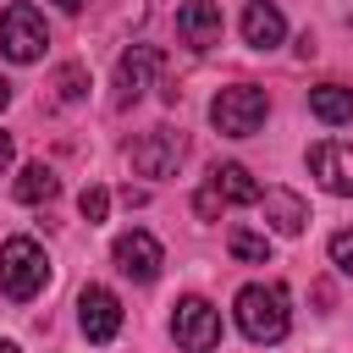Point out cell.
Wrapping results in <instances>:
<instances>
[{
    "label": "cell",
    "mask_w": 353,
    "mask_h": 353,
    "mask_svg": "<svg viewBox=\"0 0 353 353\" xmlns=\"http://www.w3.org/2000/svg\"><path fill=\"white\" fill-rule=\"evenodd\" d=\"M265 110H270V99L254 83H232V88H221L210 99V121H215L221 138H254L265 127Z\"/></svg>",
    "instance_id": "2"
},
{
    "label": "cell",
    "mask_w": 353,
    "mask_h": 353,
    "mask_svg": "<svg viewBox=\"0 0 353 353\" xmlns=\"http://www.w3.org/2000/svg\"><path fill=\"white\" fill-rule=\"evenodd\" d=\"M77 210H83V221H88V226H99V221H105V210H110V193H105V188H83Z\"/></svg>",
    "instance_id": "19"
},
{
    "label": "cell",
    "mask_w": 353,
    "mask_h": 353,
    "mask_svg": "<svg viewBox=\"0 0 353 353\" xmlns=\"http://www.w3.org/2000/svg\"><path fill=\"white\" fill-rule=\"evenodd\" d=\"M132 171L138 176H171L176 165H182V154H188V143H182V132H171V127H154V132H143V138H132Z\"/></svg>",
    "instance_id": "6"
},
{
    "label": "cell",
    "mask_w": 353,
    "mask_h": 353,
    "mask_svg": "<svg viewBox=\"0 0 353 353\" xmlns=\"http://www.w3.org/2000/svg\"><path fill=\"white\" fill-rule=\"evenodd\" d=\"M55 6H61V11H83L88 0H55Z\"/></svg>",
    "instance_id": "24"
},
{
    "label": "cell",
    "mask_w": 353,
    "mask_h": 353,
    "mask_svg": "<svg viewBox=\"0 0 353 353\" xmlns=\"http://www.w3.org/2000/svg\"><path fill=\"white\" fill-rule=\"evenodd\" d=\"M171 331H176V347L182 353H215L221 342V309L210 298H176L171 303Z\"/></svg>",
    "instance_id": "4"
},
{
    "label": "cell",
    "mask_w": 353,
    "mask_h": 353,
    "mask_svg": "<svg viewBox=\"0 0 353 353\" xmlns=\"http://www.w3.org/2000/svg\"><path fill=\"white\" fill-rule=\"evenodd\" d=\"M110 254H116V270L132 276V281H154L160 265H165V254H160V243H154L149 232H121Z\"/></svg>",
    "instance_id": "10"
},
{
    "label": "cell",
    "mask_w": 353,
    "mask_h": 353,
    "mask_svg": "<svg viewBox=\"0 0 353 353\" xmlns=\"http://www.w3.org/2000/svg\"><path fill=\"white\" fill-rule=\"evenodd\" d=\"M281 39H287L281 11H276L270 0H248V11H243V44H248V50H276Z\"/></svg>",
    "instance_id": "12"
},
{
    "label": "cell",
    "mask_w": 353,
    "mask_h": 353,
    "mask_svg": "<svg viewBox=\"0 0 353 353\" xmlns=\"http://www.w3.org/2000/svg\"><path fill=\"white\" fill-rule=\"evenodd\" d=\"M309 171H314V182L325 188V193H342V199H353V143H314L309 149Z\"/></svg>",
    "instance_id": "9"
},
{
    "label": "cell",
    "mask_w": 353,
    "mask_h": 353,
    "mask_svg": "<svg viewBox=\"0 0 353 353\" xmlns=\"http://www.w3.org/2000/svg\"><path fill=\"white\" fill-rule=\"evenodd\" d=\"M121 204H127V210H138V204H149V193H143V188H132V182H127V188H121Z\"/></svg>",
    "instance_id": "22"
},
{
    "label": "cell",
    "mask_w": 353,
    "mask_h": 353,
    "mask_svg": "<svg viewBox=\"0 0 353 353\" xmlns=\"http://www.w3.org/2000/svg\"><path fill=\"white\" fill-rule=\"evenodd\" d=\"M259 204H265V221H270L281 237H298V232H303V221H309V204H303L292 188H265V193H259Z\"/></svg>",
    "instance_id": "13"
},
{
    "label": "cell",
    "mask_w": 353,
    "mask_h": 353,
    "mask_svg": "<svg viewBox=\"0 0 353 353\" xmlns=\"http://www.w3.org/2000/svg\"><path fill=\"white\" fill-rule=\"evenodd\" d=\"M309 116H320L325 127L353 121V88H342V83H320V88H309Z\"/></svg>",
    "instance_id": "15"
},
{
    "label": "cell",
    "mask_w": 353,
    "mask_h": 353,
    "mask_svg": "<svg viewBox=\"0 0 353 353\" xmlns=\"http://www.w3.org/2000/svg\"><path fill=\"white\" fill-rule=\"evenodd\" d=\"M6 165H11V138L0 132V171H6Z\"/></svg>",
    "instance_id": "23"
},
{
    "label": "cell",
    "mask_w": 353,
    "mask_h": 353,
    "mask_svg": "<svg viewBox=\"0 0 353 353\" xmlns=\"http://www.w3.org/2000/svg\"><path fill=\"white\" fill-rule=\"evenodd\" d=\"M210 188H215L226 204H259V193H265V188L248 176V165H237V160L215 165V171H210Z\"/></svg>",
    "instance_id": "14"
},
{
    "label": "cell",
    "mask_w": 353,
    "mask_h": 353,
    "mask_svg": "<svg viewBox=\"0 0 353 353\" xmlns=\"http://www.w3.org/2000/svg\"><path fill=\"white\" fill-rule=\"evenodd\" d=\"M55 94H61L66 105H77V99L88 94V66H77V61H66V66L55 72Z\"/></svg>",
    "instance_id": "18"
},
{
    "label": "cell",
    "mask_w": 353,
    "mask_h": 353,
    "mask_svg": "<svg viewBox=\"0 0 353 353\" xmlns=\"http://www.w3.org/2000/svg\"><path fill=\"white\" fill-rule=\"evenodd\" d=\"M221 204H226V199H221V193H215V188H204V193H199V199H193V210H199V215H204V221H215V215H221Z\"/></svg>",
    "instance_id": "21"
},
{
    "label": "cell",
    "mask_w": 353,
    "mask_h": 353,
    "mask_svg": "<svg viewBox=\"0 0 353 353\" xmlns=\"http://www.w3.org/2000/svg\"><path fill=\"white\" fill-rule=\"evenodd\" d=\"M287 325H292V314H287V292L281 287H243L237 292V331L248 336V342H281L287 336Z\"/></svg>",
    "instance_id": "1"
},
{
    "label": "cell",
    "mask_w": 353,
    "mask_h": 353,
    "mask_svg": "<svg viewBox=\"0 0 353 353\" xmlns=\"http://www.w3.org/2000/svg\"><path fill=\"white\" fill-rule=\"evenodd\" d=\"M55 193H61V182H55V171H50L44 160L22 165V176H17V199H22V204H50Z\"/></svg>",
    "instance_id": "16"
},
{
    "label": "cell",
    "mask_w": 353,
    "mask_h": 353,
    "mask_svg": "<svg viewBox=\"0 0 353 353\" xmlns=\"http://www.w3.org/2000/svg\"><path fill=\"white\" fill-rule=\"evenodd\" d=\"M44 281H50V259H44V248H39L33 237H11V243L0 248V292L17 298V303H28Z\"/></svg>",
    "instance_id": "3"
},
{
    "label": "cell",
    "mask_w": 353,
    "mask_h": 353,
    "mask_svg": "<svg viewBox=\"0 0 353 353\" xmlns=\"http://www.w3.org/2000/svg\"><path fill=\"white\" fill-rule=\"evenodd\" d=\"M0 353H17V342H0Z\"/></svg>",
    "instance_id": "25"
},
{
    "label": "cell",
    "mask_w": 353,
    "mask_h": 353,
    "mask_svg": "<svg viewBox=\"0 0 353 353\" xmlns=\"http://www.w3.org/2000/svg\"><path fill=\"white\" fill-rule=\"evenodd\" d=\"M154 66H160V50H154V44H127V50H121V61H116V99H121V105H132V99L149 88Z\"/></svg>",
    "instance_id": "11"
},
{
    "label": "cell",
    "mask_w": 353,
    "mask_h": 353,
    "mask_svg": "<svg viewBox=\"0 0 353 353\" xmlns=\"http://www.w3.org/2000/svg\"><path fill=\"white\" fill-rule=\"evenodd\" d=\"M221 28H226L221 0H182L176 6V33H182L188 50H215L221 44Z\"/></svg>",
    "instance_id": "7"
},
{
    "label": "cell",
    "mask_w": 353,
    "mask_h": 353,
    "mask_svg": "<svg viewBox=\"0 0 353 353\" xmlns=\"http://www.w3.org/2000/svg\"><path fill=\"white\" fill-rule=\"evenodd\" d=\"M77 325H83L88 342H110V336L121 331V303H116V292H110V287H83V298H77Z\"/></svg>",
    "instance_id": "8"
},
{
    "label": "cell",
    "mask_w": 353,
    "mask_h": 353,
    "mask_svg": "<svg viewBox=\"0 0 353 353\" xmlns=\"http://www.w3.org/2000/svg\"><path fill=\"white\" fill-rule=\"evenodd\" d=\"M6 99H11V88H6V83H0V105H6Z\"/></svg>",
    "instance_id": "26"
},
{
    "label": "cell",
    "mask_w": 353,
    "mask_h": 353,
    "mask_svg": "<svg viewBox=\"0 0 353 353\" xmlns=\"http://www.w3.org/2000/svg\"><path fill=\"white\" fill-rule=\"evenodd\" d=\"M331 265H336V270H342V276H353V226H347V232H336V237H331Z\"/></svg>",
    "instance_id": "20"
},
{
    "label": "cell",
    "mask_w": 353,
    "mask_h": 353,
    "mask_svg": "<svg viewBox=\"0 0 353 353\" xmlns=\"http://www.w3.org/2000/svg\"><path fill=\"white\" fill-rule=\"evenodd\" d=\"M44 44H50V28H44V17H39L28 0H17V6L0 11V50H6L11 61H39Z\"/></svg>",
    "instance_id": "5"
},
{
    "label": "cell",
    "mask_w": 353,
    "mask_h": 353,
    "mask_svg": "<svg viewBox=\"0 0 353 353\" xmlns=\"http://www.w3.org/2000/svg\"><path fill=\"white\" fill-rule=\"evenodd\" d=\"M226 248H232L243 265H270V237H259V232H248V226H237V232L226 237Z\"/></svg>",
    "instance_id": "17"
}]
</instances>
